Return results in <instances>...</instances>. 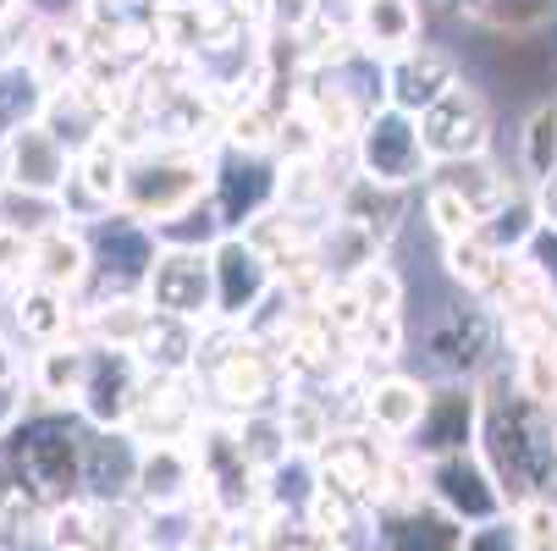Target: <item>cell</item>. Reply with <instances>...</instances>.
<instances>
[{
    "label": "cell",
    "mask_w": 557,
    "mask_h": 551,
    "mask_svg": "<svg viewBox=\"0 0 557 551\" xmlns=\"http://www.w3.org/2000/svg\"><path fill=\"white\" fill-rule=\"evenodd\" d=\"M481 458L497 475L508 508L552 497V468H557V447H552V409L530 403L524 391L508 380V391L481 398Z\"/></svg>",
    "instance_id": "obj_1"
},
{
    "label": "cell",
    "mask_w": 557,
    "mask_h": 551,
    "mask_svg": "<svg viewBox=\"0 0 557 551\" xmlns=\"http://www.w3.org/2000/svg\"><path fill=\"white\" fill-rule=\"evenodd\" d=\"M7 480L0 502H28V508H61L84 491V430L66 414H34L17 419L7 436Z\"/></svg>",
    "instance_id": "obj_2"
},
{
    "label": "cell",
    "mask_w": 557,
    "mask_h": 551,
    "mask_svg": "<svg viewBox=\"0 0 557 551\" xmlns=\"http://www.w3.org/2000/svg\"><path fill=\"white\" fill-rule=\"evenodd\" d=\"M425 502H436V508H442L447 518H458L463 529L513 513L508 497H503V486H497V475H492L486 458H481V447L425 458Z\"/></svg>",
    "instance_id": "obj_3"
},
{
    "label": "cell",
    "mask_w": 557,
    "mask_h": 551,
    "mask_svg": "<svg viewBox=\"0 0 557 551\" xmlns=\"http://www.w3.org/2000/svg\"><path fill=\"white\" fill-rule=\"evenodd\" d=\"M354 154H359V177H370L381 188H409V183L431 177V154L420 143V122L409 111H392V105L359 122Z\"/></svg>",
    "instance_id": "obj_4"
},
{
    "label": "cell",
    "mask_w": 557,
    "mask_h": 551,
    "mask_svg": "<svg viewBox=\"0 0 557 551\" xmlns=\"http://www.w3.org/2000/svg\"><path fill=\"white\" fill-rule=\"evenodd\" d=\"M414 122H420V143L431 154V166L469 161V154H492V105L474 84H463V77L447 95H436Z\"/></svg>",
    "instance_id": "obj_5"
},
{
    "label": "cell",
    "mask_w": 557,
    "mask_h": 551,
    "mask_svg": "<svg viewBox=\"0 0 557 551\" xmlns=\"http://www.w3.org/2000/svg\"><path fill=\"white\" fill-rule=\"evenodd\" d=\"M144 359L133 348H89V380H84V398H77V409H84V419L95 430H127L138 398H144Z\"/></svg>",
    "instance_id": "obj_6"
},
{
    "label": "cell",
    "mask_w": 557,
    "mask_h": 551,
    "mask_svg": "<svg viewBox=\"0 0 557 551\" xmlns=\"http://www.w3.org/2000/svg\"><path fill=\"white\" fill-rule=\"evenodd\" d=\"M497 348V314L486 303H453L442 309L431 331H425V353L442 370V380H463L474 375Z\"/></svg>",
    "instance_id": "obj_7"
},
{
    "label": "cell",
    "mask_w": 557,
    "mask_h": 551,
    "mask_svg": "<svg viewBox=\"0 0 557 551\" xmlns=\"http://www.w3.org/2000/svg\"><path fill=\"white\" fill-rule=\"evenodd\" d=\"M149 309L154 314H172V321H205L215 314V276H210V254L205 249H172V254H154L149 276Z\"/></svg>",
    "instance_id": "obj_8"
},
{
    "label": "cell",
    "mask_w": 557,
    "mask_h": 551,
    "mask_svg": "<svg viewBox=\"0 0 557 551\" xmlns=\"http://www.w3.org/2000/svg\"><path fill=\"white\" fill-rule=\"evenodd\" d=\"M474 436H481V391L469 380H442V386H431L425 414L409 430V452L425 463V458L474 447Z\"/></svg>",
    "instance_id": "obj_9"
},
{
    "label": "cell",
    "mask_w": 557,
    "mask_h": 551,
    "mask_svg": "<svg viewBox=\"0 0 557 551\" xmlns=\"http://www.w3.org/2000/svg\"><path fill=\"white\" fill-rule=\"evenodd\" d=\"M199 491V458L188 441H138V486L133 502H144L149 513H177L188 508Z\"/></svg>",
    "instance_id": "obj_10"
},
{
    "label": "cell",
    "mask_w": 557,
    "mask_h": 551,
    "mask_svg": "<svg viewBox=\"0 0 557 551\" xmlns=\"http://www.w3.org/2000/svg\"><path fill=\"white\" fill-rule=\"evenodd\" d=\"M205 188H210L205 166L199 161H177V154H161V161L133 166L127 183H122V193H127V204H133L138 221H166V215L199 204Z\"/></svg>",
    "instance_id": "obj_11"
},
{
    "label": "cell",
    "mask_w": 557,
    "mask_h": 551,
    "mask_svg": "<svg viewBox=\"0 0 557 551\" xmlns=\"http://www.w3.org/2000/svg\"><path fill=\"white\" fill-rule=\"evenodd\" d=\"M309 458H314V480H321V486H332V491L354 497L359 508H370L375 480H381V463H386L381 441H370L364 430H332Z\"/></svg>",
    "instance_id": "obj_12"
},
{
    "label": "cell",
    "mask_w": 557,
    "mask_h": 551,
    "mask_svg": "<svg viewBox=\"0 0 557 551\" xmlns=\"http://www.w3.org/2000/svg\"><path fill=\"white\" fill-rule=\"evenodd\" d=\"M210 276H215V314L221 321H249V309L271 292V260L249 238H221L210 249Z\"/></svg>",
    "instance_id": "obj_13"
},
{
    "label": "cell",
    "mask_w": 557,
    "mask_h": 551,
    "mask_svg": "<svg viewBox=\"0 0 557 551\" xmlns=\"http://www.w3.org/2000/svg\"><path fill=\"white\" fill-rule=\"evenodd\" d=\"M138 486V436L133 430H95L84 436V502L122 508Z\"/></svg>",
    "instance_id": "obj_14"
},
{
    "label": "cell",
    "mask_w": 557,
    "mask_h": 551,
    "mask_svg": "<svg viewBox=\"0 0 557 551\" xmlns=\"http://www.w3.org/2000/svg\"><path fill=\"white\" fill-rule=\"evenodd\" d=\"M463 524L447 518L436 502H414V508H375V529H370V551H458L463 546Z\"/></svg>",
    "instance_id": "obj_15"
},
{
    "label": "cell",
    "mask_w": 557,
    "mask_h": 551,
    "mask_svg": "<svg viewBox=\"0 0 557 551\" xmlns=\"http://www.w3.org/2000/svg\"><path fill=\"white\" fill-rule=\"evenodd\" d=\"M458 84V61L436 45H409L404 55H392V72H386V100L392 111H409L420 116L436 95H447Z\"/></svg>",
    "instance_id": "obj_16"
},
{
    "label": "cell",
    "mask_w": 557,
    "mask_h": 551,
    "mask_svg": "<svg viewBox=\"0 0 557 551\" xmlns=\"http://www.w3.org/2000/svg\"><path fill=\"white\" fill-rule=\"evenodd\" d=\"M210 391L232 409V414H255L271 403V391H276V364L265 348L255 342H232L226 353H215L210 364Z\"/></svg>",
    "instance_id": "obj_17"
},
{
    "label": "cell",
    "mask_w": 557,
    "mask_h": 551,
    "mask_svg": "<svg viewBox=\"0 0 557 551\" xmlns=\"http://www.w3.org/2000/svg\"><path fill=\"white\" fill-rule=\"evenodd\" d=\"M7 177L12 188H28V193H61L66 188V143L39 127V122H23L7 133Z\"/></svg>",
    "instance_id": "obj_18"
},
{
    "label": "cell",
    "mask_w": 557,
    "mask_h": 551,
    "mask_svg": "<svg viewBox=\"0 0 557 551\" xmlns=\"http://www.w3.org/2000/svg\"><path fill=\"white\" fill-rule=\"evenodd\" d=\"M425 398H431L425 380H414V375H381L364 391V425L381 430L386 441H409V430L425 414Z\"/></svg>",
    "instance_id": "obj_19"
},
{
    "label": "cell",
    "mask_w": 557,
    "mask_h": 551,
    "mask_svg": "<svg viewBox=\"0 0 557 551\" xmlns=\"http://www.w3.org/2000/svg\"><path fill=\"white\" fill-rule=\"evenodd\" d=\"M354 39L370 55H404L420 45V0H354Z\"/></svg>",
    "instance_id": "obj_20"
},
{
    "label": "cell",
    "mask_w": 557,
    "mask_h": 551,
    "mask_svg": "<svg viewBox=\"0 0 557 551\" xmlns=\"http://www.w3.org/2000/svg\"><path fill=\"white\" fill-rule=\"evenodd\" d=\"M95 249L106 254V271L127 287V281H144L149 265H154V238L138 215H106L95 226Z\"/></svg>",
    "instance_id": "obj_21"
},
{
    "label": "cell",
    "mask_w": 557,
    "mask_h": 551,
    "mask_svg": "<svg viewBox=\"0 0 557 551\" xmlns=\"http://www.w3.org/2000/svg\"><path fill=\"white\" fill-rule=\"evenodd\" d=\"M28 265H34V281L39 287H55V292H66V287H77L89 276V238L84 231H66V226H50L45 238L28 249Z\"/></svg>",
    "instance_id": "obj_22"
},
{
    "label": "cell",
    "mask_w": 557,
    "mask_h": 551,
    "mask_svg": "<svg viewBox=\"0 0 557 551\" xmlns=\"http://www.w3.org/2000/svg\"><path fill=\"white\" fill-rule=\"evenodd\" d=\"M442 188H453V193H458L474 215H481V221H486V215H492V210H497V204L513 193V183H508V177L492 166V154H469V161H447V166H442Z\"/></svg>",
    "instance_id": "obj_23"
},
{
    "label": "cell",
    "mask_w": 557,
    "mask_h": 551,
    "mask_svg": "<svg viewBox=\"0 0 557 551\" xmlns=\"http://www.w3.org/2000/svg\"><path fill=\"white\" fill-rule=\"evenodd\" d=\"M397 210H404V188H381L370 177L348 183L343 193V221H354L359 231H370V238H392V226H397Z\"/></svg>",
    "instance_id": "obj_24"
},
{
    "label": "cell",
    "mask_w": 557,
    "mask_h": 551,
    "mask_svg": "<svg viewBox=\"0 0 557 551\" xmlns=\"http://www.w3.org/2000/svg\"><path fill=\"white\" fill-rule=\"evenodd\" d=\"M84 380H89V348H45L34 364V391L50 403H77L84 398Z\"/></svg>",
    "instance_id": "obj_25"
},
{
    "label": "cell",
    "mask_w": 557,
    "mask_h": 551,
    "mask_svg": "<svg viewBox=\"0 0 557 551\" xmlns=\"http://www.w3.org/2000/svg\"><path fill=\"white\" fill-rule=\"evenodd\" d=\"M508 260H513V254H497L481 231H469V238H453V243H447V276L463 281L474 298H486V292L497 287V276H503Z\"/></svg>",
    "instance_id": "obj_26"
},
{
    "label": "cell",
    "mask_w": 557,
    "mask_h": 551,
    "mask_svg": "<svg viewBox=\"0 0 557 551\" xmlns=\"http://www.w3.org/2000/svg\"><path fill=\"white\" fill-rule=\"evenodd\" d=\"M541 226V210H535V193H508L486 221H481V238L497 249V254H519L524 243H530V231Z\"/></svg>",
    "instance_id": "obj_27"
},
{
    "label": "cell",
    "mask_w": 557,
    "mask_h": 551,
    "mask_svg": "<svg viewBox=\"0 0 557 551\" xmlns=\"http://www.w3.org/2000/svg\"><path fill=\"white\" fill-rule=\"evenodd\" d=\"M304 529H309V540H348L359 529V502L314 480L304 497Z\"/></svg>",
    "instance_id": "obj_28"
},
{
    "label": "cell",
    "mask_w": 557,
    "mask_h": 551,
    "mask_svg": "<svg viewBox=\"0 0 557 551\" xmlns=\"http://www.w3.org/2000/svg\"><path fill=\"white\" fill-rule=\"evenodd\" d=\"M77 183H84V188L95 193V204H111V199H122V183H127L122 154H116L106 138H95V143L84 149V161H77Z\"/></svg>",
    "instance_id": "obj_29"
},
{
    "label": "cell",
    "mask_w": 557,
    "mask_h": 551,
    "mask_svg": "<svg viewBox=\"0 0 557 551\" xmlns=\"http://www.w3.org/2000/svg\"><path fill=\"white\" fill-rule=\"evenodd\" d=\"M524 172L535 183L557 172V100L535 105L530 122H524Z\"/></svg>",
    "instance_id": "obj_30"
},
{
    "label": "cell",
    "mask_w": 557,
    "mask_h": 551,
    "mask_svg": "<svg viewBox=\"0 0 557 551\" xmlns=\"http://www.w3.org/2000/svg\"><path fill=\"white\" fill-rule=\"evenodd\" d=\"M276 419H282L287 447H293V452H304V458L332 436V419H326V409L314 403V398H287V409H282Z\"/></svg>",
    "instance_id": "obj_31"
},
{
    "label": "cell",
    "mask_w": 557,
    "mask_h": 551,
    "mask_svg": "<svg viewBox=\"0 0 557 551\" xmlns=\"http://www.w3.org/2000/svg\"><path fill=\"white\" fill-rule=\"evenodd\" d=\"M513 386L530 403L557 409V348H524L519 364H513Z\"/></svg>",
    "instance_id": "obj_32"
},
{
    "label": "cell",
    "mask_w": 557,
    "mask_h": 551,
    "mask_svg": "<svg viewBox=\"0 0 557 551\" xmlns=\"http://www.w3.org/2000/svg\"><path fill=\"white\" fill-rule=\"evenodd\" d=\"M17 321H23V331H28V337L55 342V337L66 331L61 292H55V287H34V292H23V303H17Z\"/></svg>",
    "instance_id": "obj_33"
},
{
    "label": "cell",
    "mask_w": 557,
    "mask_h": 551,
    "mask_svg": "<svg viewBox=\"0 0 557 551\" xmlns=\"http://www.w3.org/2000/svg\"><path fill=\"white\" fill-rule=\"evenodd\" d=\"M513 529H519L524 551H557V508H552V497L519 502L513 508Z\"/></svg>",
    "instance_id": "obj_34"
},
{
    "label": "cell",
    "mask_w": 557,
    "mask_h": 551,
    "mask_svg": "<svg viewBox=\"0 0 557 551\" xmlns=\"http://www.w3.org/2000/svg\"><path fill=\"white\" fill-rule=\"evenodd\" d=\"M425 210H431V226L442 231V243H453V238H469V231H481V215H474L453 188H431V199H425Z\"/></svg>",
    "instance_id": "obj_35"
},
{
    "label": "cell",
    "mask_w": 557,
    "mask_h": 551,
    "mask_svg": "<svg viewBox=\"0 0 557 551\" xmlns=\"http://www.w3.org/2000/svg\"><path fill=\"white\" fill-rule=\"evenodd\" d=\"M519 260H524V265H530V276H535V281L557 298V231H552L546 221L530 231V243L519 249Z\"/></svg>",
    "instance_id": "obj_36"
},
{
    "label": "cell",
    "mask_w": 557,
    "mask_h": 551,
    "mask_svg": "<svg viewBox=\"0 0 557 551\" xmlns=\"http://www.w3.org/2000/svg\"><path fill=\"white\" fill-rule=\"evenodd\" d=\"M458 551H524V546H519L513 518H492V524H474V529L463 535Z\"/></svg>",
    "instance_id": "obj_37"
},
{
    "label": "cell",
    "mask_w": 557,
    "mask_h": 551,
    "mask_svg": "<svg viewBox=\"0 0 557 551\" xmlns=\"http://www.w3.org/2000/svg\"><path fill=\"white\" fill-rule=\"evenodd\" d=\"M17 419H23V391L17 380H0V441L17 430Z\"/></svg>",
    "instance_id": "obj_38"
},
{
    "label": "cell",
    "mask_w": 557,
    "mask_h": 551,
    "mask_svg": "<svg viewBox=\"0 0 557 551\" xmlns=\"http://www.w3.org/2000/svg\"><path fill=\"white\" fill-rule=\"evenodd\" d=\"M23 260H28L23 231H17V226H0V271H17Z\"/></svg>",
    "instance_id": "obj_39"
},
{
    "label": "cell",
    "mask_w": 557,
    "mask_h": 551,
    "mask_svg": "<svg viewBox=\"0 0 557 551\" xmlns=\"http://www.w3.org/2000/svg\"><path fill=\"white\" fill-rule=\"evenodd\" d=\"M535 210H541V221L557 231V172L541 177V188H535Z\"/></svg>",
    "instance_id": "obj_40"
},
{
    "label": "cell",
    "mask_w": 557,
    "mask_h": 551,
    "mask_svg": "<svg viewBox=\"0 0 557 551\" xmlns=\"http://www.w3.org/2000/svg\"><path fill=\"white\" fill-rule=\"evenodd\" d=\"M0 380H17V364H12V353H7V342H0Z\"/></svg>",
    "instance_id": "obj_41"
},
{
    "label": "cell",
    "mask_w": 557,
    "mask_h": 551,
    "mask_svg": "<svg viewBox=\"0 0 557 551\" xmlns=\"http://www.w3.org/2000/svg\"><path fill=\"white\" fill-rule=\"evenodd\" d=\"M7 12H17V0H0V17H7Z\"/></svg>",
    "instance_id": "obj_42"
},
{
    "label": "cell",
    "mask_w": 557,
    "mask_h": 551,
    "mask_svg": "<svg viewBox=\"0 0 557 551\" xmlns=\"http://www.w3.org/2000/svg\"><path fill=\"white\" fill-rule=\"evenodd\" d=\"M552 447H557V425H552Z\"/></svg>",
    "instance_id": "obj_43"
},
{
    "label": "cell",
    "mask_w": 557,
    "mask_h": 551,
    "mask_svg": "<svg viewBox=\"0 0 557 551\" xmlns=\"http://www.w3.org/2000/svg\"><path fill=\"white\" fill-rule=\"evenodd\" d=\"M552 348H557V337H552Z\"/></svg>",
    "instance_id": "obj_44"
}]
</instances>
